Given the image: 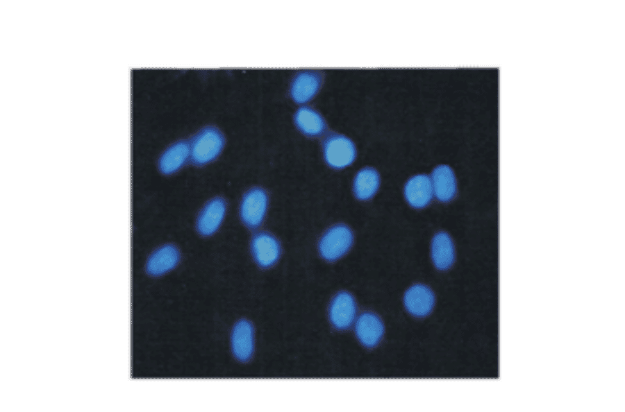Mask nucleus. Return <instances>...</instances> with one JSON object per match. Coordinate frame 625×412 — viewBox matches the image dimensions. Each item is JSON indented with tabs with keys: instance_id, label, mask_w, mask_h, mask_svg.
Instances as JSON below:
<instances>
[{
	"instance_id": "nucleus-16",
	"label": "nucleus",
	"mask_w": 625,
	"mask_h": 412,
	"mask_svg": "<svg viewBox=\"0 0 625 412\" xmlns=\"http://www.w3.org/2000/svg\"><path fill=\"white\" fill-rule=\"evenodd\" d=\"M431 181L433 195L441 201L451 200L456 192V181L452 169L447 165H440L433 171Z\"/></svg>"
},
{
	"instance_id": "nucleus-3",
	"label": "nucleus",
	"mask_w": 625,
	"mask_h": 412,
	"mask_svg": "<svg viewBox=\"0 0 625 412\" xmlns=\"http://www.w3.org/2000/svg\"><path fill=\"white\" fill-rule=\"evenodd\" d=\"M324 156L326 163L335 169L349 166L356 156L354 143L347 136L333 133L324 142Z\"/></svg>"
},
{
	"instance_id": "nucleus-2",
	"label": "nucleus",
	"mask_w": 625,
	"mask_h": 412,
	"mask_svg": "<svg viewBox=\"0 0 625 412\" xmlns=\"http://www.w3.org/2000/svg\"><path fill=\"white\" fill-rule=\"evenodd\" d=\"M353 241V233L349 227L343 224L334 225L321 238L319 253L327 261L337 260L349 251Z\"/></svg>"
},
{
	"instance_id": "nucleus-8",
	"label": "nucleus",
	"mask_w": 625,
	"mask_h": 412,
	"mask_svg": "<svg viewBox=\"0 0 625 412\" xmlns=\"http://www.w3.org/2000/svg\"><path fill=\"white\" fill-rule=\"evenodd\" d=\"M357 306L353 296L347 292L338 293L329 307V318L332 325L339 329L349 328L356 320Z\"/></svg>"
},
{
	"instance_id": "nucleus-1",
	"label": "nucleus",
	"mask_w": 625,
	"mask_h": 412,
	"mask_svg": "<svg viewBox=\"0 0 625 412\" xmlns=\"http://www.w3.org/2000/svg\"><path fill=\"white\" fill-rule=\"evenodd\" d=\"M190 144V160L198 166L215 160L224 146V137L216 127L208 126L200 129Z\"/></svg>"
},
{
	"instance_id": "nucleus-6",
	"label": "nucleus",
	"mask_w": 625,
	"mask_h": 412,
	"mask_svg": "<svg viewBox=\"0 0 625 412\" xmlns=\"http://www.w3.org/2000/svg\"><path fill=\"white\" fill-rule=\"evenodd\" d=\"M226 211V203L222 197H215L209 200L199 212L196 229L203 237L213 234L221 225Z\"/></svg>"
},
{
	"instance_id": "nucleus-5",
	"label": "nucleus",
	"mask_w": 625,
	"mask_h": 412,
	"mask_svg": "<svg viewBox=\"0 0 625 412\" xmlns=\"http://www.w3.org/2000/svg\"><path fill=\"white\" fill-rule=\"evenodd\" d=\"M323 83L322 74L319 71L305 69L297 72L290 85L291 98L298 104L312 100L319 92Z\"/></svg>"
},
{
	"instance_id": "nucleus-7",
	"label": "nucleus",
	"mask_w": 625,
	"mask_h": 412,
	"mask_svg": "<svg viewBox=\"0 0 625 412\" xmlns=\"http://www.w3.org/2000/svg\"><path fill=\"white\" fill-rule=\"evenodd\" d=\"M251 250L258 265L267 268L278 261L281 254V246L278 241L272 234L260 232L253 237Z\"/></svg>"
},
{
	"instance_id": "nucleus-15",
	"label": "nucleus",
	"mask_w": 625,
	"mask_h": 412,
	"mask_svg": "<svg viewBox=\"0 0 625 412\" xmlns=\"http://www.w3.org/2000/svg\"><path fill=\"white\" fill-rule=\"evenodd\" d=\"M404 191L411 206L417 208L426 206L433 195L431 178L424 174L411 178L406 183Z\"/></svg>"
},
{
	"instance_id": "nucleus-13",
	"label": "nucleus",
	"mask_w": 625,
	"mask_h": 412,
	"mask_svg": "<svg viewBox=\"0 0 625 412\" xmlns=\"http://www.w3.org/2000/svg\"><path fill=\"white\" fill-rule=\"evenodd\" d=\"M179 252L173 244H165L157 248L146 264L147 272L153 276L161 275L173 269L179 261Z\"/></svg>"
},
{
	"instance_id": "nucleus-17",
	"label": "nucleus",
	"mask_w": 625,
	"mask_h": 412,
	"mask_svg": "<svg viewBox=\"0 0 625 412\" xmlns=\"http://www.w3.org/2000/svg\"><path fill=\"white\" fill-rule=\"evenodd\" d=\"M431 257L435 266L440 270H447L453 263L454 247L451 237L441 232L435 235L431 244Z\"/></svg>"
},
{
	"instance_id": "nucleus-18",
	"label": "nucleus",
	"mask_w": 625,
	"mask_h": 412,
	"mask_svg": "<svg viewBox=\"0 0 625 412\" xmlns=\"http://www.w3.org/2000/svg\"><path fill=\"white\" fill-rule=\"evenodd\" d=\"M379 184L378 172L373 168H364L358 171L354 179V194L360 200L369 199L376 194Z\"/></svg>"
},
{
	"instance_id": "nucleus-12",
	"label": "nucleus",
	"mask_w": 625,
	"mask_h": 412,
	"mask_svg": "<svg viewBox=\"0 0 625 412\" xmlns=\"http://www.w3.org/2000/svg\"><path fill=\"white\" fill-rule=\"evenodd\" d=\"M190 159V144L181 139L169 145L158 160V169L165 175H170L178 171Z\"/></svg>"
},
{
	"instance_id": "nucleus-9",
	"label": "nucleus",
	"mask_w": 625,
	"mask_h": 412,
	"mask_svg": "<svg viewBox=\"0 0 625 412\" xmlns=\"http://www.w3.org/2000/svg\"><path fill=\"white\" fill-rule=\"evenodd\" d=\"M406 310L416 317H424L433 310L435 296L430 288L424 284H415L410 287L403 297Z\"/></svg>"
},
{
	"instance_id": "nucleus-14",
	"label": "nucleus",
	"mask_w": 625,
	"mask_h": 412,
	"mask_svg": "<svg viewBox=\"0 0 625 412\" xmlns=\"http://www.w3.org/2000/svg\"><path fill=\"white\" fill-rule=\"evenodd\" d=\"M294 122L297 129L308 137L319 136L326 129L322 114L309 105H302L296 110Z\"/></svg>"
},
{
	"instance_id": "nucleus-11",
	"label": "nucleus",
	"mask_w": 625,
	"mask_h": 412,
	"mask_svg": "<svg viewBox=\"0 0 625 412\" xmlns=\"http://www.w3.org/2000/svg\"><path fill=\"white\" fill-rule=\"evenodd\" d=\"M231 341L235 357L240 361L249 360L254 346L253 328L250 322L239 320L233 329Z\"/></svg>"
},
{
	"instance_id": "nucleus-4",
	"label": "nucleus",
	"mask_w": 625,
	"mask_h": 412,
	"mask_svg": "<svg viewBox=\"0 0 625 412\" xmlns=\"http://www.w3.org/2000/svg\"><path fill=\"white\" fill-rule=\"evenodd\" d=\"M268 207L267 192L262 188L253 187L243 196L240 205V216L249 228L258 227L263 221Z\"/></svg>"
},
{
	"instance_id": "nucleus-10",
	"label": "nucleus",
	"mask_w": 625,
	"mask_h": 412,
	"mask_svg": "<svg viewBox=\"0 0 625 412\" xmlns=\"http://www.w3.org/2000/svg\"><path fill=\"white\" fill-rule=\"evenodd\" d=\"M355 332L358 339L363 345L374 347L383 336L384 325L376 314L365 312L356 320Z\"/></svg>"
}]
</instances>
